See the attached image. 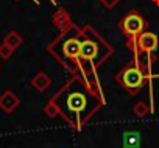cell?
Instances as JSON below:
<instances>
[{
    "label": "cell",
    "instance_id": "cell-1",
    "mask_svg": "<svg viewBox=\"0 0 159 148\" xmlns=\"http://www.w3.org/2000/svg\"><path fill=\"white\" fill-rule=\"evenodd\" d=\"M55 105L58 106V109L67 119L69 123L78 126L81 122H86L88 117L94 114V109L97 106V98L86 89L81 80L75 77L59 94Z\"/></svg>",
    "mask_w": 159,
    "mask_h": 148
},
{
    "label": "cell",
    "instance_id": "cell-2",
    "mask_svg": "<svg viewBox=\"0 0 159 148\" xmlns=\"http://www.w3.org/2000/svg\"><path fill=\"white\" fill-rule=\"evenodd\" d=\"M117 81L131 94V95H136L142 86H143V81H145V75L142 69L139 67V64L136 61H133V64L126 65L119 75H117Z\"/></svg>",
    "mask_w": 159,
    "mask_h": 148
},
{
    "label": "cell",
    "instance_id": "cell-3",
    "mask_svg": "<svg viewBox=\"0 0 159 148\" xmlns=\"http://www.w3.org/2000/svg\"><path fill=\"white\" fill-rule=\"evenodd\" d=\"M80 47H81V41H80L76 36H72V38H67L66 41H62V44L59 45L61 52L59 55H55L67 69L72 70V64H76L80 62Z\"/></svg>",
    "mask_w": 159,
    "mask_h": 148
},
{
    "label": "cell",
    "instance_id": "cell-4",
    "mask_svg": "<svg viewBox=\"0 0 159 148\" xmlns=\"http://www.w3.org/2000/svg\"><path fill=\"white\" fill-rule=\"evenodd\" d=\"M120 30L131 39H136L145 28V19L137 11H129L119 24Z\"/></svg>",
    "mask_w": 159,
    "mask_h": 148
},
{
    "label": "cell",
    "instance_id": "cell-5",
    "mask_svg": "<svg viewBox=\"0 0 159 148\" xmlns=\"http://www.w3.org/2000/svg\"><path fill=\"white\" fill-rule=\"evenodd\" d=\"M100 38L97 36V41L94 39H83L81 41V47H80V59L83 61H103L105 56H102V50H100Z\"/></svg>",
    "mask_w": 159,
    "mask_h": 148
},
{
    "label": "cell",
    "instance_id": "cell-6",
    "mask_svg": "<svg viewBox=\"0 0 159 148\" xmlns=\"http://www.w3.org/2000/svg\"><path fill=\"white\" fill-rule=\"evenodd\" d=\"M136 41H137V47L140 48V52H145V53H153L159 47V39L151 31H142L136 38Z\"/></svg>",
    "mask_w": 159,
    "mask_h": 148
},
{
    "label": "cell",
    "instance_id": "cell-7",
    "mask_svg": "<svg viewBox=\"0 0 159 148\" xmlns=\"http://www.w3.org/2000/svg\"><path fill=\"white\" fill-rule=\"evenodd\" d=\"M19 103H20L19 97L11 91H7V92H3L2 95H0V109H2L3 112H7V114H11L19 106Z\"/></svg>",
    "mask_w": 159,
    "mask_h": 148
},
{
    "label": "cell",
    "instance_id": "cell-8",
    "mask_svg": "<svg viewBox=\"0 0 159 148\" xmlns=\"http://www.w3.org/2000/svg\"><path fill=\"white\" fill-rule=\"evenodd\" d=\"M53 24L64 33L67 28H72L73 25H72V22H70V17H69V14L64 11V10H59V11H56L55 13V16H53Z\"/></svg>",
    "mask_w": 159,
    "mask_h": 148
},
{
    "label": "cell",
    "instance_id": "cell-9",
    "mask_svg": "<svg viewBox=\"0 0 159 148\" xmlns=\"http://www.w3.org/2000/svg\"><path fill=\"white\" fill-rule=\"evenodd\" d=\"M50 84H52V80H50V77L47 75V73H44V72H38L36 75L33 77V80H31V86L36 87L39 92L45 91Z\"/></svg>",
    "mask_w": 159,
    "mask_h": 148
},
{
    "label": "cell",
    "instance_id": "cell-10",
    "mask_svg": "<svg viewBox=\"0 0 159 148\" xmlns=\"http://www.w3.org/2000/svg\"><path fill=\"white\" fill-rule=\"evenodd\" d=\"M140 143V136L139 132H134V131H128L123 134V146L126 148H137Z\"/></svg>",
    "mask_w": 159,
    "mask_h": 148
},
{
    "label": "cell",
    "instance_id": "cell-11",
    "mask_svg": "<svg viewBox=\"0 0 159 148\" xmlns=\"http://www.w3.org/2000/svg\"><path fill=\"white\" fill-rule=\"evenodd\" d=\"M3 42H7L8 45H11L14 50L17 48V47H20L22 45V42H24V39H22V36L17 33V31H10L7 36H5V39H3Z\"/></svg>",
    "mask_w": 159,
    "mask_h": 148
},
{
    "label": "cell",
    "instance_id": "cell-12",
    "mask_svg": "<svg viewBox=\"0 0 159 148\" xmlns=\"http://www.w3.org/2000/svg\"><path fill=\"white\" fill-rule=\"evenodd\" d=\"M14 53V48L11 45H8L7 42H3L2 45H0V58L2 59H10Z\"/></svg>",
    "mask_w": 159,
    "mask_h": 148
},
{
    "label": "cell",
    "instance_id": "cell-13",
    "mask_svg": "<svg viewBox=\"0 0 159 148\" xmlns=\"http://www.w3.org/2000/svg\"><path fill=\"white\" fill-rule=\"evenodd\" d=\"M133 112H134L137 117H143V115H147V112H148V106H147V103H145V101H139V103L133 108Z\"/></svg>",
    "mask_w": 159,
    "mask_h": 148
},
{
    "label": "cell",
    "instance_id": "cell-14",
    "mask_svg": "<svg viewBox=\"0 0 159 148\" xmlns=\"http://www.w3.org/2000/svg\"><path fill=\"white\" fill-rule=\"evenodd\" d=\"M44 111H45V114H47V115H50V117H55V115L59 112V109H58V106L55 105V101H52L50 105H47Z\"/></svg>",
    "mask_w": 159,
    "mask_h": 148
},
{
    "label": "cell",
    "instance_id": "cell-15",
    "mask_svg": "<svg viewBox=\"0 0 159 148\" xmlns=\"http://www.w3.org/2000/svg\"><path fill=\"white\" fill-rule=\"evenodd\" d=\"M98 2L102 3V5H105L106 8H114L120 0H98Z\"/></svg>",
    "mask_w": 159,
    "mask_h": 148
},
{
    "label": "cell",
    "instance_id": "cell-16",
    "mask_svg": "<svg viewBox=\"0 0 159 148\" xmlns=\"http://www.w3.org/2000/svg\"><path fill=\"white\" fill-rule=\"evenodd\" d=\"M153 3H154L156 7H159V0H153Z\"/></svg>",
    "mask_w": 159,
    "mask_h": 148
},
{
    "label": "cell",
    "instance_id": "cell-17",
    "mask_svg": "<svg viewBox=\"0 0 159 148\" xmlns=\"http://www.w3.org/2000/svg\"><path fill=\"white\" fill-rule=\"evenodd\" d=\"M52 2H53V3H56V0H52Z\"/></svg>",
    "mask_w": 159,
    "mask_h": 148
}]
</instances>
